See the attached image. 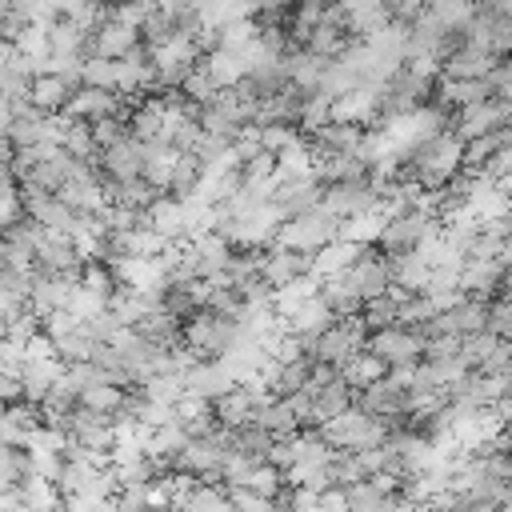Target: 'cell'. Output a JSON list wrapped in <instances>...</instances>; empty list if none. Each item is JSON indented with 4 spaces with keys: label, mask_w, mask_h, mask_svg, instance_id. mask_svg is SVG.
I'll return each mask as SVG.
<instances>
[{
    "label": "cell",
    "mask_w": 512,
    "mask_h": 512,
    "mask_svg": "<svg viewBox=\"0 0 512 512\" xmlns=\"http://www.w3.org/2000/svg\"><path fill=\"white\" fill-rule=\"evenodd\" d=\"M140 44V28L132 24H120V20H104L96 32H88V56H128L132 48Z\"/></svg>",
    "instance_id": "2e32d148"
},
{
    "label": "cell",
    "mask_w": 512,
    "mask_h": 512,
    "mask_svg": "<svg viewBox=\"0 0 512 512\" xmlns=\"http://www.w3.org/2000/svg\"><path fill=\"white\" fill-rule=\"evenodd\" d=\"M116 112H128V96L116 88H100V84H76L64 104V116L88 120V124L100 116H116Z\"/></svg>",
    "instance_id": "ba28073f"
},
{
    "label": "cell",
    "mask_w": 512,
    "mask_h": 512,
    "mask_svg": "<svg viewBox=\"0 0 512 512\" xmlns=\"http://www.w3.org/2000/svg\"><path fill=\"white\" fill-rule=\"evenodd\" d=\"M200 64H204V72L220 84V88H232V84H240L244 76H248V64H244V56L240 52H232V48H208V52H200Z\"/></svg>",
    "instance_id": "44dd1931"
},
{
    "label": "cell",
    "mask_w": 512,
    "mask_h": 512,
    "mask_svg": "<svg viewBox=\"0 0 512 512\" xmlns=\"http://www.w3.org/2000/svg\"><path fill=\"white\" fill-rule=\"evenodd\" d=\"M336 236H340V216H336L332 208L316 204V208H308V212L288 216V220L280 224V232H276L272 244H284V248H296V252H316L320 244H328V240H336Z\"/></svg>",
    "instance_id": "3957f363"
},
{
    "label": "cell",
    "mask_w": 512,
    "mask_h": 512,
    "mask_svg": "<svg viewBox=\"0 0 512 512\" xmlns=\"http://www.w3.org/2000/svg\"><path fill=\"white\" fill-rule=\"evenodd\" d=\"M364 344H368V324H364L360 312H352V316H336V324H328V328L308 344V352H312L316 364H328V368L340 372V364H344L352 352H360Z\"/></svg>",
    "instance_id": "277c9868"
},
{
    "label": "cell",
    "mask_w": 512,
    "mask_h": 512,
    "mask_svg": "<svg viewBox=\"0 0 512 512\" xmlns=\"http://www.w3.org/2000/svg\"><path fill=\"white\" fill-rule=\"evenodd\" d=\"M128 396H132V388H124L116 380H96L80 392V404L92 412H104V416H120L128 408Z\"/></svg>",
    "instance_id": "603a6c76"
},
{
    "label": "cell",
    "mask_w": 512,
    "mask_h": 512,
    "mask_svg": "<svg viewBox=\"0 0 512 512\" xmlns=\"http://www.w3.org/2000/svg\"><path fill=\"white\" fill-rule=\"evenodd\" d=\"M324 120H332V92L316 88V92H308V96H304V108H300V128H304V132H312V128H320Z\"/></svg>",
    "instance_id": "d6a6232c"
},
{
    "label": "cell",
    "mask_w": 512,
    "mask_h": 512,
    "mask_svg": "<svg viewBox=\"0 0 512 512\" xmlns=\"http://www.w3.org/2000/svg\"><path fill=\"white\" fill-rule=\"evenodd\" d=\"M96 348H100V340L80 324V328H72V332H64V336H56V352H60V360L64 364H72V360H92L96 356Z\"/></svg>",
    "instance_id": "4dcf8cb0"
},
{
    "label": "cell",
    "mask_w": 512,
    "mask_h": 512,
    "mask_svg": "<svg viewBox=\"0 0 512 512\" xmlns=\"http://www.w3.org/2000/svg\"><path fill=\"white\" fill-rule=\"evenodd\" d=\"M328 324H336V308L324 300V292H316V296H308L292 316H288V328L292 332H300L308 344L328 328Z\"/></svg>",
    "instance_id": "ffe728a7"
},
{
    "label": "cell",
    "mask_w": 512,
    "mask_h": 512,
    "mask_svg": "<svg viewBox=\"0 0 512 512\" xmlns=\"http://www.w3.org/2000/svg\"><path fill=\"white\" fill-rule=\"evenodd\" d=\"M312 272V252H296V248H284V244H268L264 248V260H260V280L268 288H280L296 276Z\"/></svg>",
    "instance_id": "30bf717a"
},
{
    "label": "cell",
    "mask_w": 512,
    "mask_h": 512,
    "mask_svg": "<svg viewBox=\"0 0 512 512\" xmlns=\"http://www.w3.org/2000/svg\"><path fill=\"white\" fill-rule=\"evenodd\" d=\"M64 152L76 156V160H88V164H100V144H96V132L88 120H72L64 116V136H60Z\"/></svg>",
    "instance_id": "484cf974"
},
{
    "label": "cell",
    "mask_w": 512,
    "mask_h": 512,
    "mask_svg": "<svg viewBox=\"0 0 512 512\" xmlns=\"http://www.w3.org/2000/svg\"><path fill=\"white\" fill-rule=\"evenodd\" d=\"M356 288H360V296L364 300H372V296H384L388 288H392V272H388V256L376 248V244H368L364 252H360V260L344 272Z\"/></svg>",
    "instance_id": "8fae6325"
},
{
    "label": "cell",
    "mask_w": 512,
    "mask_h": 512,
    "mask_svg": "<svg viewBox=\"0 0 512 512\" xmlns=\"http://www.w3.org/2000/svg\"><path fill=\"white\" fill-rule=\"evenodd\" d=\"M368 244H360V240H348V236H336V240H328V244H320L316 252H312V272L324 280V276H340V272H348L356 260H360V252H364Z\"/></svg>",
    "instance_id": "ac0fdd59"
},
{
    "label": "cell",
    "mask_w": 512,
    "mask_h": 512,
    "mask_svg": "<svg viewBox=\"0 0 512 512\" xmlns=\"http://www.w3.org/2000/svg\"><path fill=\"white\" fill-rule=\"evenodd\" d=\"M500 276L504 264L500 260H480V256H464L460 264V292L464 296H480V300H496L500 296Z\"/></svg>",
    "instance_id": "5bb4252c"
},
{
    "label": "cell",
    "mask_w": 512,
    "mask_h": 512,
    "mask_svg": "<svg viewBox=\"0 0 512 512\" xmlns=\"http://www.w3.org/2000/svg\"><path fill=\"white\" fill-rule=\"evenodd\" d=\"M304 136V128L300 124H288V120H276V124H260V144L276 156V152H284L288 144H296Z\"/></svg>",
    "instance_id": "836d02e7"
},
{
    "label": "cell",
    "mask_w": 512,
    "mask_h": 512,
    "mask_svg": "<svg viewBox=\"0 0 512 512\" xmlns=\"http://www.w3.org/2000/svg\"><path fill=\"white\" fill-rule=\"evenodd\" d=\"M320 204L332 208L340 220H348V216L372 212L380 204V192H376L372 172H368V176H352V180H328L320 192Z\"/></svg>",
    "instance_id": "52a82bcc"
},
{
    "label": "cell",
    "mask_w": 512,
    "mask_h": 512,
    "mask_svg": "<svg viewBox=\"0 0 512 512\" xmlns=\"http://www.w3.org/2000/svg\"><path fill=\"white\" fill-rule=\"evenodd\" d=\"M16 400H24V380L0 368V404H16Z\"/></svg>",
    "instance_id": "ab89813d"
},
{
    "label": "cell",
    "mask_w": 512,
    "mask_h": 512,
    "mask_svg": "<svg viewBox=\"0 0 512 512\" xmlns=\"http://www.w3.org/2000/svg\"><path fill=\"white\" fill-rule=\"evenodd\" d=\"M180 160V148H172L168 140H148L144 144V176L168 192V180H172V168Z\"/></svg>",
    "instance_id": "4316f807"
},
{
    "label": "cell",
    "mask_w": 512,
    "mask_h": 512,
    "mask_svg": "<svg viewBox=\"0 0 512 512\" xmlns=\"http://www.w3.org/2000/svg\"><path fill=\"white\" fill-rule=\"evenodd\" d=\"M144 220H148L160 236H168V240H188V232H192L188 200H184V196H172V192H164V196L144 212Z\"/></svg>",
    "instance_id": "9a60e30c"
},
{
    "label": "cell",
    "mask_w": 512,
    "mask_h": 512,
    "mask_svg": "<svg viewBox=\"0 0 512 512\" xmlns=\"http://www.w3.org/2000/svg\"><path fill=\"white\" fill-rule=\"evenodd\" d=\"M100 172L108 180H132V176H144V140H136L132 132L116 144H108L100 152Z\"/></svg>",
    "instance_id": "7c38bea8"
},
{
    "label": "cell",
    "mask_w": 512,
    "mask_h": 512,
    "mask_svg": "<svg viewBox=\"0 0 512 512\" xmlns=\"http://www.w3.org/2000/svg\"><path fill=\"white\" fill-rule=\"evenodd\" d=\"M496 60H500L496 52L460 40V44H452V48L440 56V76H452V80H476V76H488V72L496 68Z\"/></svg>",
    "instance_id": "9c48e42d"
},
{
    "label": "cell",
    "mask_w": 512,
    "mask_h": 512,
    "mask_svg": "<svg viewBox=\"0 0 512 512\" xmlns=\"http://www.w3.org/2000/svg\"><path fill=\"white\" fill-rule=\"evenodd\" d=\"M0 188H4V184H0Z\"/></svg>",
    "instance_id": "60d3db41"
},
{
    "label": "cell",
    "mask_w": 512,
    "mask_h": 512,
    "mask_svg": "<svg viewBox=\"0 0 512 512\" xmlns=\"http://www.w3.org/2000/svg\"><path fill=\"white\" fill-rule=\"evenodd\" d=\"M232 384H236V376L228 372L224 360H196V364L184 372V388L196 392V396H208V400L224 396Z\"/></svg>",
    "instance_id": "d6986e66"
},
{
    "label": "cell",
    "mask_w": 512,
    "mask_h": 512,
    "mask_svg": "<svg viewBox=\"0 0 512 512\" xmlns=\"http://www.w3.org/2000/svg\"><path fill=\"white\" fill-rule=\"evenodd\" d=\"M240 336H244L240 320H232L224 312H212V308H196L184 320V344H192V352L200 360H220Z\"/></svg>",
    "instance_id": "6da1fadb"
},
{
    "label": "cell",
    "mask_w": 512,
    "mask_h": 512,
    "mask_svg": "<svg viewBox=\"0 0 512 512\" xmlns=\"http://www.w3.org/2000/svg\"><path fill=\"white\" fill-rule=\"evenodd\" d=\"M0 368L12 372V376H24V368H28V348H24V340L0 336Z\"/></svg>",
    "instance_id": "8d00e7d4"
},
{
    "label": "cell",
    "mask_w": 512,
    "mask_h": 512,
    "mask_svg": "<svg viewBox=\"0 0 512 512\" xmlns=\"http://www.w3.org/2000/svg\"><path fill=\"white\" fill-rule=\"evenodd\" d=\"M200 176H204V160L196 152H180V160L172 168V180H168V192L172 196H192L200 188Z\"/></svg>",
    "instance_id": "f546056e"
},
{
    "label": "cell",
    "mask_w": 512,
    "mask_h": 512,
    "mask_svg": "<svg viewBox=\"0 0 512 512\" xmlns=\"http://www.w3.org/2000/svg\"><path fill=\"white\" fill-rule=\"evenodd\" d=\"M16 48L36 64V72H40V64L52 56V44H48V24H24L20 32H16Z\"/></svg>",
    "instance_id": "1f68e13d"
},
{
    "label": "cell",
    "mask_w": 512,
    "mask_h": 512,
    "mask_svg": "<svg viewBox=\"0 0 512 512\" xmlns=\"http://www.w3.org/2000/svg\"><path fill=\"white\" fill-rule=\"evenodd\" d=\"M228 500H232V508H244V512H268V508H276L272 496H264V492H256L248 484H228Z\"/></svg>",
    "instance_id": "d590c367"
},
{
    "label": "cell",
    "mask_w": 512,
    "mask_h": 512,
    "mask_svg": "<svg viewBox=\"0 0 512 512\" xmlns=\"http://www.w3.org/2000/svg\"><path fill=\"white\" fill-rule=\"evenodd\" d=\"M368 348L388 364V368H408V364H420L424 360V332L420 328H408V324H388V328H372L368 332Z\"/></svg>",
    "instance_id": "8992f818"
},
{
    "label": "cell",
    "mask_w": 512,
    "mask_h": 512,
    "mask_svg": "<svg viewBox=\"0 0 512 512\" xmlns=\"http://www.w3.org/2000/svg\"><path fill=\"white\" fill-rule=\"evenodd\" d=\"M488 332H496L500 340H508V336H512V300L496 296V300L488 304Z\"/></svg>",
    "instance_id": "f35d334b"
},
{
    "label": "cell",
    "mask_w": 512,
    "mask_h": 512,
    "mask_svg": "<svg viewBox=\"0 0 512 512\" xmlns=\"http://www.w3.org/2000/svg\"><path fill=\"white\" fill-rule=\"evenodd\" d=\"M76 84H84V80L68 76V72H36L32 84H28V100L40 112H64V104H68Z\"/></svg>",
    "instance_id": "4fadbf2b"
},
{
    "label": "cell",
    "mask_w": 512,
    "mask_h": 512,
    "mask_svg": "<svg viewBox=\"0 0 512 512\" xmlns=\"http://www.w3.org/2000/svg\"><path fill=\"white\" fill-rule=\"evenodd\" d=\"M68 308H72L80 320H92L96 312H104V308H108V296L76 280V288H72V296H68Z\"/></svg>",
    "instance_id": "e575fe53"
},
{
    "label": "cell",
    "mask_w": 512,
    "mask_h": 512,
    "mask_svg": "<svg viewBox=\"0 0 512 512\" xmlns=\"http://www.w3.org/2000/svg\"><path fill=\"white\" fill-rule=\"evenodd\" d=\"M384 372H388V364H384V360H380V356H376V352H372L368 344H364L360 352H352V356H348V360L340 364V376H344V380H348L352 388H364V384L380 380Z\"/></svg>",
    "instance_id": "83f0119b"
},
{
    "label": "cell",
    "mask_w": 512,
    "mask_h": 512,
    "mask_svg": "<svg viewBox=\"0 0 512 512\" xmlns=\"http://www.w3.org/2000/svg\"><path fill=\"white\" fill-rule=\"evenodd\" d=\"M172 412H176V420H180L192 436H204V432H212V428H216V408H212V400H208V396L184 392V396L172 404Z\"/></svg>",
    "instance_id": "cb8c5ba5"
},
{
    "label": "cell",
    "mask_w": 512,
    "mask_h": 512,
    "mask_svg": "<svg viewBox=\"0 0 512 512\" xmlns=\"http://www.w3.org/2000/svg\"><path fill=\"white\" fill-rule=\"evenodd\" d=\"M320 432H324V440H328L332 448L360 452V448L384 444V440H388V432H392V424H388V420H380V416H372V412H364L360 404H348L340 416H332L328 424H320Z\"/></svg>",
    "instance_id": "7a4b0ae2"
},
{
    "label": "cell",
    "mask_w": 512,
    "mask_h": 512,
    "mask_svg": "<svg viewBox=\"0 0 512 512\" xmlns=\"http://www.w3.org/2000/svg\"><path fill=\"white\" fill-rule=\"evenodd\" d=\"M256 424L268 428L272 436H292L300 428V416H296L288 396H264L260 408H256Z\"/></svg>",
    "instance_id": "d4e9b609"
},
{
    "label": "cell",
    "mask_w": 512,
    "mask_h": 512,
    "mask_svg": "<svg viewBox=\"0 0 512 512\" xmlns=\"http://www.w3.org/2000/svg\"><path fill=\"white\" fill-rule=\"evenodd\" d=\"M432 232H440V216H432L428 208H408V212H396L384 220L380 236H376V248L380 252H416Z\"/></svg>",
    "instance_id": "5b68a950"
},
{
    "label": "cell",
    "mask_w": 512,
    "mask_h": 512,
    "mask_svg": "<svg viewBox=\"0 0 512 512\" xmlns=\"http://www.w3.org/2000/svg\"><path fill=\"white\" fill-rule=\"evenodd\" d=\"M364 132L368 124H352V120H324L320 128L304 132L312 148H328V152H356L360 156V144H364Z\"/></svg>",
    "instance_id": "e0dca14e"
},
{
    "label": "cell",
    "mask_w": 512,
    "mask_h": 512,
    "mask_svg": "<svg viewBox=\"0 0 512 512\" xmlns=\"http://www.w3.org/2000/svg\"><path fill=\"white\" fill-rule=\"evenodd\" d=\"M388 256V272H392V284H400V288H412V292H420L424 284H428V276H432V264L420 256V252H384Z\"/></svg>",
    "instance_id": "7402d4cb"
},
{
    "label": "cell",
    "mask_w": 512,
    "mask_h": 512,
    "mask_svg": "<svg viewBox=\"0 0 512 512\" xmlns=\"http://www.w3.org/2000/svg\"><path fill=\"white\" fill-rule=\"evenodd\" d=\"M20 216H28V212H24L20 184H4V188H0V232H4V228H12Z\"/></svg>",
    "instance_id": "74e56055"
},
{
    "label": "cell",
    "mask_w": 512,
    "mask_h": 512,
    "mask_svg": "<svg viewBox=\"0 0 512 512\" xmlns=\"http://www.w3.org/2000/svg\"><path fill=\"white\" fill-rule=\"evenodd\" d=\"M320 292H324V300L336 308V316H352V312H360L364 308V296H360V288L340 272V276H324L320 280Z\"/></svg>",
    "instance_id": "f1b7e54d"
}]
</instances>
